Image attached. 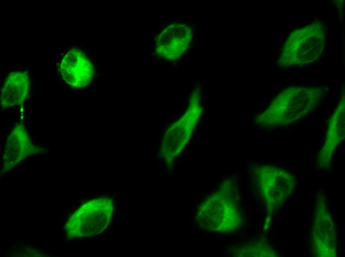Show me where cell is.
<instances>
[{
    "label": "cell",
    "instance_id": "1",
    "mask_svg": "<svg viewBox=\"0 0 345 257\" xmlns=\"http://www.w3.org/2000/svg\"><path fill=\"white\" fill-rule=\"evenodd\" d=\"M197 223L208 231L230 233L239 229L243 217L238 191L235 183L227 180L200 203Z\"/></svg>",
    "mask_w": 345,
    "mask_h": 257
},
{
    "label": "cell",
    "instance_id": "2",
    "mask_svg": "<svg viewBox=\"0 0 345 257\" xmlns=\"http://www.w3.org/2000/svg\"><path fill=\"white\" fill-rule=\"evenodd\" d=\"M114 204L109 197L94 198L85 202L66 221L65 230L70 238L99 234L109 226Z\"/></svg>",
    "mask_w": 345,
    "mask_h": 257
},
{
    "label": "cell",
    "instance_id": "3",
    "mask_svg": "<svg viewBox=\"0 0 345 257\" xmlns=\"http://www.w3.org/2000/svg\"><path fill=\"white\" fill-rule=\"evenodd\" d=\"M202 110L199 88H197L190 96L185 113L165 132L161 152L167 163H172L188 143L199 121Z\"/></svg>",
    "mask_w": 345,
    "mask_h": 257
},
{
    "label": "cell",
    "instance_id": "4",
    "mask_svg": "<svg viewBox=\"0 0 345 257\" xmlns=\"http://www.w3.org/2000/svg\"><path fill=\"white\" fill-rule=\"evenodd\" d=\"M255 172V184L267 212L272 214L294 190V179L284 170L263 166Z\"/></svg>",
    "mask_w": 345,
    "mask_h": 257
},
{
    "label": "cell",
    "instance_id": "5",
    "mask_svg": "<svg viewBox=\"0 0 345 257\" xmlns=\"http://www.w3.org/2000/svg\"><path fill=\"white\" fill-rule=\"evenodd\" d=\"M312 252L316 257H333L337 255L334 223L328 211L324 195L319 197L311 229Z\"/></svg>",
    "mask_w": 345,
    "mask_h": 257
},
{
    "label": "cell",
    "instance_id": "6",
    "mask_svg": "<svg viewBox=\"0 0 345 257\" xmlns=\"http://www.w3.org/2000/svg\"><path fill=\"white\" fill-rule=\"evenodd\" d=\"M193 31L189 25L173 23L162 29L154 42V51L161 58L174 61L181 57L189 48Z\"/></svg>",
    "mask_w": 345,
    "mask_h": 257
},
{
    "label": "cell",
    "instance_id": "7",
    "mask_svg": "<svg viewBox=\"0 0 345 257\" xmlns=\"http://www.w3.org/2000/svg\"><path fill=\"white\" fill-rule=\"evenodd\" d=\"M59 70L67 84L75 88L87 86L95 74L92 62L85 52L77 48H73L64 54Z\"/></svg>",
    "mask_w": 345,
    "mask_h": 257
},
{
    "label": "cell",
    "instance_id": "8",
    "mask_svg": "<svg viewBox=\"0 0 345 257\" xmlns=\"http://www.w3.org/2000/svg\"><path fill=\"white\" fill-rule=\"evenodd\" d=\"M40 150L41 148L31 139L25 126L22 123L17 124L6 139L2 155L3 171H9L26 157L38 153Z\"/></svg>",
    "mask_w": 345,
    "mask_h": 257
},
{
    "label": "cell",
    "instance_id": "9",
    "mask_svg": "<svg viewBox=\"0 0 345 257\" xmlns=\"http://www.w3.org/2000/svg\"><path fill=\"white\" fill-rule=\"evenodd\" d=\"M29 78L26 72H14L7 77L1 90L0 104L3 109L23 103L29 92Z\"/></svg>",
    "mask_w": 345,
    "mask_h": 257
},
{
    "label": "cell",
    "instance_id": "10",
    "mask_svg": "<svg viewBox=\"0 0 345 257\" xmlns=\"http://www.w3.org/2000/svg\"><path fill=\"white\" fill-rule=\"evenodd\" d=\"M236 257H276L277 254L268 245L262 242L240 245L233 251Z\"/></svg>",
    "mask_w": 345,
    "mask_h": 257
},
{
    "label": "cell",
    "instance_id": "11",
    "mask_svg": "<svg viewBox=\"0 0 345 257\" xmlns=\"http://www.w3.org/2000/svg\"><path fill=\"white\" fill-rule=\"evenodd\" d=\"M330 31L333 32L334 31V25L333 24H331L330 25Z\"/></svg>",
    "mask_w": 345,
    "mask_h": 257
},
{
    "label": "cell",
    "instance_id": "12",
    "mask_svg": "<svg viewBox=\"0 0 345 257\" xmlns=\"http://www.w3.org/2000/svg\"><path fill=\"white\" fill-rule=\"evenodd\" d=\"M333 46H334V42H333V40H331V42H330V47H333Z\"/></svg>",
    "mask_w": 345,
    "mask_h": 257
},
{
    "label": "cell",
    "instance_id": "13",
    "mask_svg": "<svg viewBox=\"0 0 345 257\" xmlns=\"http://www.w3.org/2000/svg\"><path fill=\"white\" fill-rule=\"evenodd\" d=\"M277 43H278V44H280V43H281V40H279V39H278V40H277Z\"/></svg>",
    "mask_w": 345,
    "mask_h": 257
},
{
    "label": "cell",
    "instance_id": "14",
    "mask_svg": "<svg viewBox=\"0 0 345 257\" xmlns=\"http://www.w3.org/2000/svg\"><path fill=\"white\" fill-rule=\"evenodd\" d=\"M343 16L341 15V16H340V19L341 20L343 19Z\"/></svg>",
    "mask_w": 345,
    "mask_h": 257
},
{
    "label": "cell",
    "instance_id": "15",
    "mask_svg": "<svg viewBox=\"0 0 345 257\" xmlns=\"http://www.w3.org/2000/svg\"><path fill=\"white\" fill-rule=\"evenodd\" d=\"M293 27H294V28H297L299 27V26H294Z\"/></svg>",
    "mask_w": 345,
    "mask_h": 257
},
{
    "label": "cell",
    "instance_id": "16",
    "mask_svg": "<svg viewBox=\"0 0 345 257\" xmlns=\"http://www.w3.org/2000/svg\"><path fill=\"white\" fill-rule=\"evenodd\" d=\"M328 39H330V33H329V38H328Z\"/></svg>",
    "mask_w": 345,
    "mask_h": 257
},
{
    "label": "cell",
    "instance_id": "17",
    "mask_svg": "<svg viewBox=\"0 0 345 257\" xmlns=\"http://www.w3.org/2000/svg\"><path fill=\"white\" fill-rule=\"evenodd\" d=\"M277 62L275 64V67H277Z\"/></svg>",
    "mask_w": 345,
    "mask_h": 257
},
{
    "label": "cell",
    "instance_id": "18",
    "mask_svg": "<svg viewBox=\"0 0 345 257\" xmlns=\"http://www.w3.org/2000/svg\"><path fill=\"white\" fill-rule=\"evenodd\" d=\"M334 15H336V13H334Z\"/></svg>",
    "mask_w": 345,
    "mask_h": 257
}]
</instances>
